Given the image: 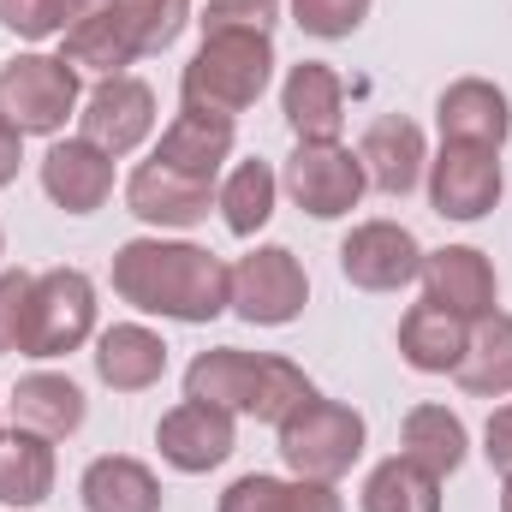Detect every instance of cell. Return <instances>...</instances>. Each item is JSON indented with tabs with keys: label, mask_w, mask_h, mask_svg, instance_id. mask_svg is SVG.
<instances>
[{
	"label": "cell",
	"mask_w": 512,
	"mask_h": 512,
	"mask_svg": "<svg viewBox=\"0 0 512 512\" xmlns=\"http://www.w3.org/2000/svg\"><path fill=\"white\" fill-rule=\"evenodd\" d=\"M114 292L143 316L197 328L233 310V268L191 239H126L114 251Z\"/></svg>",
	"instance_id": "6da1fadb"
},
{
	"label": "cell",
	"mask_w": 512,
	"mask_h": 512,
	"mask_svg": "<svg viewBox=\"0 0 512 512\" xmlns=\"http://www.w3.org/2000/svg\"><path fill=\"white\" fill-rule=\"evenodd\" d=\"M310 393H316V382H310L292 358H274V352L215 346V352H197L191 370H185V399L221 405V411H233V417H256V423H274V429H280Z\"/></svg>",
	"instance_id": "7a4b0ae2"
},
{
	"label": "cell",
	"mask_w": 512,
	"mask_h": 512,
	"mask_svg": "<svg viewBox=\"0 0 512 512\" xmlns=\"http://www.w3.org/2000/svg\"><path fill=\"white\" fill-rule=\"evenodd\" d=\"M268 84H274V36H251V30L203 36V48L179 72V108L239 120L245 108L262 102Z\"/></svg>",
	"instance_id": "3957f363"
},
{
	"label": "cell",
	"mask_w": 512,
	"mask_h": 512,
	"mask_svg": "<svg viewBox=\"0 0 512 512\" xmlns=\"http://www.w3.org/2000/svg\"><path fill=\"white\" fill-rule=\"evenodd\" d=\"M364 417L340 399H322L310 393L286 423H280V459L292 477H310V483H340L358 459H364Z\"/></svg>",
	"instance_id": "277c9868"
},
{
	"label": "cell",
	"mask_w": 512,
	"mask_h": 512,
	"mask_svg": "<svg viewBox=\"0 0 512 512\" xmlns=\"http://www.w3.org/2000/svg\"><path fill=\"white\" fill-rule=\"evenodd\" d=\"M84 340H96V280L84 268H42L30 286L24 316V358H72Z\"/></svg>",
	"instance_id": "5b68a950"
},
{
	"label": "cell",
	"mask_w": 512,
	"mask_h": 512,
	"mask_svg": "<svg viewBox=\"0 0 512 512\" xmlns=\"http://www.w3.org/2000/svg\"><path fill=\"white\" fill-rule=\"evenodd\" d=\"M78 108H84V90L60 54H18L0 66V114L24 137H60Z\"/></svg>",
	"instance_id": "8992f818"
},
{
	"label": "cell",
	"mask_w": 512,
	"mask_h": 512,
	"mask_svg": "<svg viewBox=\"0 0 512 512\" xmlns=\"http://www.w3.org/2000/svg\"><path fill=\"white\" fill-rule=\"evenodd\" d=\"M286 197L310 215V221H340L364 203L370 179H364V161L346 149V143H298L286 155V173H280Z\"/></svg>",
	"instance_id": "52a82bcc"
},
{
	"label": "cell",
	"mask_w": 512,
	"mask_h": 512,
	"mask_svg": "<svg viewBox=\"0 0 512 512\" xmlns=\"http://www.w3.org/2000/svg\"><path fill=\"white\" fill-rule=\"evenodd\" d=\"M429 185V209L441 221H483L501 197H507V173H501V149H477V143H441V155L423 173Z\"/></svg>",
	"instance_id": "ba28073f"
},
{
	"label": "cell",
	"mask_w": 512,
	"mask_h": 512,
	"mask_svg": "<svg viewBox=\"0 0 512 512\" xmlns=\"http://www.w3.org/2000/svg\"><path fill=\"white\" fill-rule=\"evenodd\" d=\"M310 304V274L286 245H256L233 262V310L251 328H286Z\"/></svg>",
	"instance_id": "9c48e42d"
},
{
	"label": "cell",
	"mask_w": 512,
	"mask_h": 512,
	"mask_svg": "<svg viewBox=\"0 0 512 512\" xmlns=\"http://www.w3.org/2000/svg\"><path fill=\"white\" fill-rule=\"evenodd\" d=\"M340 274L358 292H405L423 274V245L399 221H358L340 239Z\"/></svg>",
	"instance_id": "30bf717a"
},
{
	"label": "cell",
	"mask_w": 512,
	"mask_h": 512,
	"mask_svg": "<svg viewBox=\"0 0 512 512\" xmlns=\"http://www.w3.org/2000/svg\"><path fill=\"white\" fill-rule=\"evenodd\" d=\"M143 54H149V36H143V24H137V12L126 0H102L96 12H84L60 36V60L72 72H90V78H120Z\"/></svg>",
	"instance_id": "8fae6325"
},
{
	"label": "cell",
	"mask_w": 512,
	"mask_h": 512,
	"mask_svg": "<svg viewBox=\"0 0 512 512\" xmlns=\"http://www.w3.org/2000/svg\"><path fill=\"white\" fill-rule=\"evenodd\" d=\"M155 131V90L143 78H96V90L84 96V114H78V137H90L96 149H108L114 161L143 149V137Z\"/></svg>",
	"instance_id": "7c38bea8"
},
{
	"label": "cell",
	"mask_w": 512,
	"mask_h": 512,
	"mask_svg": "<svg viewBox=\"0 0 512 512\" xmlns=\"http://www.w3.org/2000/svg\"><path fill=\"white\" fill-rule=\"evenodd\" d=\"M233 441H239L233 411L203 405V399H179V405L161 411V423H155L161 459H167L173 471H185V477H203V471L227 465V459H233Z\"/></svg>",
	"instance_id": "4fadbf2b"
},
{
	"label": "cell",
	"mask_w": 512,
	"mask_h": 512,
	"mask_svg": "<svg viewBox=\"0 0 512 512\" xmlns=\"http://www.w3.org/2000/svg\"><path fill=\"white\" fill-rule=\"evenodd\" d=\"M423 298L453 310L459 322H483L495 316L501 304V280H495V262L477 251V245H441V251H423Z\"/></svg>",
	"instance_id": "5bb4252c"
},
{
	"label": "cell",
	"mask_w": 512,
	"mask_h": 512,
	"mask_svg": "<svg viewBox=\"0 0 512 512\" xmlns=\"http://www.w3.org/2000/svg\"><path fill=\"white\" fill-rule=\"evenodd\" d=\"M215 191H221V185L185 179V173H173V167H161V161H137L131 179H126V209L143 227H155V233H185V227L209 221Z\"/></svg>",
	"instance_id": "9a60e30c"
},
{
	"label": "cell",
	"mask_w": 512,
	"mask_h": 512,
	"mask_svg": "<svg viewBox=\"0 0 512 512\" xmlns=\"http://www.w3.org/2000/svg\"><path fill=\"white\" fill-rule=\"evenodd\" d=\"M42 191L66 215H96L114 197V155L90 137H54L42 155Z\"/></svg>",
	"instance_id": "2e32d148"
},
{
	"label": "cell",
	"mask_w": 512,
	"mask_h": 512,
	"mask_svg": "<svg viewBox=\"0 0 512 512\" xmlns=\"http://www.w3.org/2000/svg\"><path fill=\"white\" fill-rule=\"evenodd\" d=\"M280 114L298 143H340L346 126V84L328 60H298L280 84Z\"/></svg>",
	"instance_id": "e0dca14e"
},
{
	"label": "cell",
	"mask_w": 512,
	"mask_h": 512,
	"mask_svg": "<svg viewBox=\"0 0 512 512\" xmlns=\"http://www.w3.org/2000/svg\"><path fill=\"white\" fill-rule=\"evenodd\" d=\"M358 161H364V179L382 191V197H411L429 173V143L423 126L405 120V114H382L370 120L364 143H358Z\"/></svg>",
	"instance_id": "ac0fdd59"
},
{
	"label": "cell",
	"mask_w": 512,
	"mask_h": 512,
	"mask_svg": "<svg viewBox=\"0 0 512 512\" xmlns=\"http://www.w3.org/2000/svg\"><path fill=\"white\" fill-rule=\"evenodd\" d=\"M435 126H441V143L501 149L512 137V102H507V90L489 84V78H453L435 96Z\"/></svg>",
	"instance_id": "d6986e66"
},
{
	"label": "cell",
	"mask_w": 512,
	"mask_h": 512,
	"mask_svg": "<svg viewBox=\"0 0 512 512\" xmlns=\"http://www.w3.org/2000/svg\"><path fill=\"white\" fill-rule=\"evenodd\" d=\"M233 137H239V120L203 114V108H179L173 126L161 131V143H155L149 161H161V167H173V173H185V179L215 185L221 167L233 161Z\"/></svg>",
	"instance_id": "ffe728a7"
},
{
	"label": "cell",
	"mask_w": 512,
	"mask_h": 512,
	"mask_svg": "<svg viewBox=\"0 0 512 512\" xmlns=\"http://www.w3.org/2000/svg\"><path fill=\"white\" fill-rule=\"evenodd\" d=\"M6 411H12V429H30L42 441H66L84 429L90 417V399L72 376H54V370H36L6 393Z\"/></svg>",
	"instance_id": "44dd1931"
},
{
	"label": "cell",
	"mask_w": 512,
	"mask_h": 512,
	"mask_svg": "<svg viewBox=\"0 0 512 512\" xmlns=\"http://www.w3.org/2000/svg\"><path fill=\"white\" fill-rule=\"evenodd\" d=\"M96 376L114 393H149L167 376V340L143 322H114L96 334Z\"/></svg>",
	"instance_id": "7402d4cb"
},
{
	"label": "cell",
	"mask_w": 512,
	"mask_h": 512,
	"mask_svg": "<svg viewBox=\"0 0 512 512\" xmlns=\"http://www.w3.org/2000/svg\"><path fill=\"white\" fill-rule=\"evenodd\" d=\"M399 453L411 459V465H423L429 477H453L465 459H471V429H465V417L459 411H447V405H435V399H423V405H411L405 411V423H399Z\"/></svg>",
	"instance_id": "603a6c76"
},
{
	"label": "cell",
	"mask_w": 512,
	"mask_h": 512,
	"mask_svg": "<svg viewBox=\"0 0 512 512\" xmlns=\"http://www.w3.org/2000/svg\"><path fill=\"white\" fill-rule=\"evenodd\" d=\"M465 340H471V322H459L453 310H441L429 298L399 316V358L417 376H453L465 358Z\"/></svg>",
	"instance_id": "cb8c5ba5"
},
{
	"label": "cell",
	"mask_w": 512,
	"mask_h": 512,
	"mask_svg": "<svg viewBox=\"0 0 512 512\" xmlns=\"http://www.w3.org/2000/svg\"><path fill=\"white\" fill-rule=\"evenodd\" d=\"M84 512H161V483L143 459L131 453H102L84 465Z\"/></svg>",
	"instance_id": "d4e9b609"
},
{
	"label": "cell",
	"mask_w": 512,
	"mask_h": 512,
	"mask_svg": "<svg viewBox=\"0 0 512 512\" xmlns=\"http://www.w3.org/2000/svg\"><path fill=\"white\" fill-rule=\"evenodd\" d=\"M54 495V441L30 429H0V507L30 512Z\"/></svg>",
	"instance_id": "484cf974"
},
{
	"label": "cell",
	"mask_w": 512,
	"mask_h": 512,
	"mask_svg": "<svg viewBox=\"0 0 512 512\" xmlns=\"http://www.w3.org/2000/svg\"><path fill=\"white\" fill-rule=\"evenodd\" d=\"M453 382L471 399H507L512 393V316L507 310L471 322V340H465V358H459Z\"/></svg>",
	"instance_id": "4316f807"
},
{
	"label": "cell",
	"mask_w": 512,
	"mask_h": 512,
	"mask_svg": "<svg viewBox=\"0 0 512 512\" xmlns=\"http://www.w3.org/2000/svg\"><path fill=\"white\" fill-rule=\"evenodd\" d=\"M215 512H346L334 483H310V477H268L245 471L239 483H227Z\"/></svg>",
	"instance_id": "83f0119b"
},
{
	"label": "cell",
	"mask_w": 512,
	"mask_h": 512,
	"mask_svg": "<svg viewBox=\"0 0 512 512\" xmlns=\"http://www.w3.org/2000/svg\"><path fill=\"white\" fill-rule=\"evenodd\" d=\"M274 203H280V173L268 161H239L215 191V209H221L233 239H256L274 221Z\"/></svg>",
	"instance_id": "f1b7e54d"
},
{
	"label": "cell",
	"mask_w": 512,
	"mask_h": 512,
	"mask_svg": "<svg viewBox=\"0 0 512 512\" xmlns=\"http://www.w3.org/2000/svg\"><path fill=\"white\" fill-rule=\"evenodd\" d=\"M364 512H441V477L393 453L364 477Z\"/></svg>",
	"instance_id": "f546056e"
},
{
	"label": "cell",
	"mask_w": 512,
	"mask_h": 512,
	"mask_svg": "<svg viewBox=\"0 0 512 512\" xmlns=\"http://www.w3.org/2000/svg\"><path fill=\"white\" fill-rule=\"evenodd\" d=\"M96 6L102 0H0V24L24 42H48V36H66Z\"/></svg>",
	"instance_id": "4dcf8cb0"
},
{
	"label": "cell",
	"mask_w": 512,
	"mask_h": 512,
	"mask_svg": "<svg viewBox=\"0 0 512 512\" xmlns=\"http://www.w3.org/2000/svg\"><path fill=\"white\" fill-rule=\"evenodd\" d=\"M370 6L376 0H292V24L316 42H340L370 18Z\"/></svg>",
	"instance_id": "1f68e13d"
},
{
	"label": "cell",
	"mask_w": 512,
	"mask_h": 512,
	"mask_svg": "<svg viewBox=\"0 0 512 512\" xmlns=\"http://www.w3.org/2000/svg\"><path fill=\"white\" fill-rule=\"evenodd\" d=\"M197 24H203V36H227V30L274 36V24H280V0H209Z\"/></svg>",
	"instance_id": "d6a6232c"
},
{
	"label": "cell",
	"mask_w": 512,
	"mask_h": 512,
	"mask_svg": "<svg viewBox=\"0 0 512 512\" xmlns=\"http://www.w3.org/2000/svg\"><path fill=\"white\" fill-rule=\"evenodd\" d=\"M126 6L137 12V24L149 36V54L173 48L185 36V24H191V0H126Z\"/></svg>",
	"instance_id": "836d02e7"
},
{
	"label": "cell",
	"mask_w": 512,
	"mask_h": 512,
	"mask_svg": "<svg viewBox=\"0 0 512 512\" xmlns=\"http://www.w3.org/2000/svg\"><path fill=\"white\" fill-rule=\"evenodd\" d=\"M30 286H36V274H24V268H6V274H0V352H18V346H24Z\"/></svg>",
	"instance_id": "e575fe53"
},
{
	"label": "cell",
	"mask_w": 512,
	"mask_h": 512,
	"mask_svg": "<svg viewBox=\"0 0 512 512\" xmlns=\"http://www.w3.org/2000/svg\"><path fill=\"white\" fill-rule=\"evenodd\" d=\"M483 459H489L501 477H512V399L495 405L489 423H483Z\"/></svg>",
	"instance_id": "d590c367"
},
{
	"label": "cell",
	"mask_w": 512,
	"mask_h": 512,
	"mask_svg": "<svg viewBox=\"0 0 512 512\" xmlns=\"http://www.w3.org/2000/svg\"><path fill=\"white\" fill-rule=\"evenodd\" d=\"M18 161H24V131L0 114V185H12V179H18Z\"/></svg>",
	"instance_id": "8d00e7d4"
},
{
	"label": "cell",
	"mask_w": 512,
	"mask_h": 512,
	"mask_svg": "<svg viewBox=\"0 0 512 512\" xmlns=\"http://www.w3.org/2000/svg\"><path fill=\"white\" fill-rule=\"evenodd\" d=\"M501 512H512V477H501Z\"/></svg>",
	"instance_id": "74e56055"
},
{
	"label": "cell",
	"mask_w": 512,
	"mask_h": 512,
	"mask_svg": "<svg viewBox=\"0 0 512 512\" xmlns=\"http://www.w3.org/2000/svg\"><path fill=\"white\" fill-rule=\"evenodd\" d=\"M0 256H6V233H0Z\"/></svg>",
	"instance_id": "f35d334b"
},
{
	"label": "cell",
	"mask_w": 512,
	"mask_h": 512,
	"mask_svg": "<svg viewBox=\"0 0 512 512\" xmlns=\"http://www.w3.org/2000/svg\"><path fill=\"white\" fill-rule=\"evenodd\" d=\"M0 411H6V399H0Z\"/></svg>",
	"instance_id": "ab89813d"
}]
</instances>
